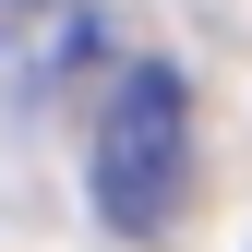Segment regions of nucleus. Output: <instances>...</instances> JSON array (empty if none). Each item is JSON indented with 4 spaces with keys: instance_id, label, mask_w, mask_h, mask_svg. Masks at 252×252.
Wrapping results in <instances>:
<instances>
[{
    "instance_id": "nucleus-1",
    "label": "nucleus",
    "mask_w": 252,
    "mask_h": 252,
    "mask_svg": "<svg viewBox=\"0 0 252 252\" xmlns=\"http://www.w3.org/2000/svg\"><path fill=\"white\" fill-rule=\"evenodd\" d=\"M84 192L120 240H156L192 192V84L168 60H132L96 108V144H84Z\"/></svg>"
}]
</instances>
